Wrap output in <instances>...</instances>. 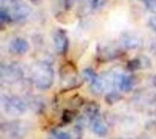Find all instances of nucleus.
<instances>
[{"mask_svg": "<svg viewBox=\"0 0 156 139\" xmlns=\"http://www.w3.org/2000/svg\"><path fill=\"white\" fill-rule=\"evenodd\" d=\"M31 79L37 89H49L54 82V69L52 66L46 61L36 63L31 69Z\"/></svg>", "mask_w": 156, "mask_h": 139, "instance_id": "1", "label": "nucleus"}, {"mask_svg": "<svg viewBox=\"0 0 156 139\" xmlns=\"http://www.w3.org/2000/svg\"><path fill=\"white\" fill-rule=\"evenodd\" d=\"M28 131V123L22 120L7 121L0 126V134L4 139H24Z\"/></svg>", "mask_w": 156, "mask_h": 139, "instance_id": "2", "label": "nucleus"}, {"mask_svg": "<svg viewBox=\"0 0 156 139\" xmlns=\"http://www.w3.org/2000/svg\"><path fill=\"white\" fill-rule=\"evenodd\" d=\"M3 108L10 117H20L27 109V104L18 96H7L3 100Z\"/></svg>", "mask_w": 156, "mask_h": 139, "instance_id": "3", "label": "nucleus"}, {"mask_svg": "<svg viewBox=\"0 0 156 139\" xmlns=\"http://www.w3.org/2000/svg\"><path fill=\"white\" fill-rule=\"evenodd\" d=\"M8 15L11 21H20L25 19L29 14V8L26 3L21 0H11L6 7L2 6Z\"/></svg>", "mask_w": 156, "mask_h": 139, "instance_id": "4", "label": "nucleus"}, {"mask_svg": "<svg viewBox=\"0 0 156 139\" xmlns=\"http://www.w3.org/2000/svg\"><path fill=\"white\" fill-rule=\"evenodd\" d=\"M24 76V72L21 66L16 63L2 65L1 66V79L7 84H14L20 81Z\"/></svg>", "mask_w": 156, "mask_h": 139, "instance_id": "5", "label": "nucleus"}, {"mask_svg": "<svg viewBox=\"0 0 156 139\" xmlns=\"http://www.w3.org/2000/svg\"><path fill=\"white\" fill-rule=\"evenodd\" d=\"M83 77L88 80L90 84V89L94 94L100 95L101 94L107 86L106 79L100 76L93 69L91 68H86L82 72Z\"/></svg>", "mask_w": 156, "mask_h": 139, "instance_id": "6", "label": "nucleus"}, {"mask_svg": "<svg viewBox=\"0 0 156 139\" xmlns=\"http://www.w3.org/2000/svg\"><path fill=\"white\" fill-rule=\"evenodd\" d=\"M112 83L122 92H130L134 86V78L129 74L115 73L112 76Z\"/></svg>", "mask_w": 156, "mask_h": 139, "instance_id": "7", "label": "nucleus"}, {"mask_svg": "<svg viewBox=\"0 0 156 139\" xmlns=\"http://www.w3.org/2000/svg\"><path fill=\"white\" fill-rule=\"evenodd\" d=\"M53 41L56 52L58 55H64L67 52L69 46V39L66 32L62 29H58L54 34Z\"/></svg>", "mask_w": 156, "mask_h": 139, "instance_id": "8", "label": "nucleus"}, {"mask_svg": "<svg viewBox=\"0 0 156 139\" xmlns=\"http://www.w3.org/2000/svg\"><path fill=\"white\" fill-rule=\"evenodd\" d=\"M89 125L90 130L99 137H105L108 134V127L101 119L100 114L89 117Z\"/></svg>", "mask_w": 156, "mask_h": 139, "instance_id": "9", "label": "nucleus"}, {"mask_svg": "<svg viewBox=\"0 0 156 139\" xmlns=\"http://www.w3.org/2000/svg\"><path fill=\"white\" fill-rule=\"evenodd\" d=\"M9 50L15 55H24L28 50V43L24 38L16 37L10 43Z\"/></svg>", "mask_w": 156, "mask_h": 139, "instance_id": "10", "label": "nucleus"}, {"mask_svg": "<svg viewBox=\"0 0 156 139\" xmlns=\"http://www.w3.org/2000/svg\"><path fill=\"white\" fill-rule=\"evenodd\" d=\"M121 43H122V46L127 49H135L141 46L142 41L139 37H137L135 36L124 35V36H122V37L121 39Z\"/></svg>", "mask_w": 156, "mask_h": 139, "instance_id": "11", "label": "nucleus"}, {"mask_svg": "<svg viewBox=\"0 0 156 139\" xmlns=\"http://www.w3.org/2000/svg\"><path fill=\"white\" fill-rule=\"evenodd\" d=\"M150 60L148 57L145 56H140L137 58H134L133 60H131L130 62H128L127 67L129 69V71H135L141 68H144L147 66H150Z\"/></svg>", "mask_w": 156, "mask_h": 139, "instance_id": "12", "label": "nucleus"}, {"mask_svg": "<svg viewBox=\"0 0 156 139\" xmlns=\"http://www.w3.org/2000/svg\"><path fill=\"white\" fill-rule=\"evenodd\" d=\"M48 139H72V137L70 136V134H69L66 131L60 129H55L49 133Z\"/></svg>", "mask_w": 156, "mask_h": 139, "instance_id": "13", "label": "nucleus"}, {"mask_svg": "<svg viewBox=\"0 0 156 139\" xmlns=\"http://www.w3.org/2000/svg\"><path fill=\"white\" fill-rule=\"evenodd\" d=\"M85 114L86 116L89 117H92V116H96V115H99L100 114V108H99V106L94 103V102H90L89 103L86 107H85Z\"/></svg>", "mask_w": 156, "mask_h": 139, "instance_id": "14", "label": "nucleus"}, {"mask_svg": "<svg viewBox=\"0 0 156 139\" xmlns=\"http://www.w3.org/2000/svg\"><path fill=\"white\" fill-rule=\"evenodd\" d=\"M122 98V95L120 93H118V92H111V93L107 94V96L105 97V101L109 105H113V104L119 102Z\"/></svg>", "mask_w": 156, "mask_h": 139, "instance_id": "15", "label": "nucleus"}, {"mask_svg": "<svg viewBox=\"0 0 156 139\" xmlns=\"http://www.w3.org/2000/svg\"><path fill=\"white\" fill-rule=\"evenodd\" d=\"M28 102H29V106L31 107V108L36 110V111L38 110V109H42L44 107L42 100L39 99L38 97H34L33 98H30V100Z\"/></svg>", "mask_w": 156, "mask_h": 139, "instance_id": "16", "label": "nucleus"}, {"mask_svg": "<svg viewBox=\"0 0 156 139\" xmlns=\"http://www.w3.org/2000/svg\"><path fill=\"white\" fill-rule=\"evenodd\" d=\"M108 0H88L90 6L92 9H100L105 5Z\"/></svg>", "mask_w": 156, "mask_h": 139, "instance_id": "17", "label": "nucleus"}, {"mask_svg": "<svg viewBox=\"0 0 156 139\" xmlns=\"http://www.w3.org/2000/svg\"><path fill=\"white\" fill-rule=\"evenodd\" d=\"M144 3L147 10L156 15V0H144Z\"/></svg>", "mask_w": 156, "mask_h": 139, "instance_id": "18", "label": "nucleus"}, {"mask_svg": "<svg viewBox=\"0 0 156 139\" xmlns=\"http://www.w3.org/2000/svg\"><path fill=\"white\" fill-rule=\"evenodd\" d=\"M149 25H150V27L154 32H156V15H154V16L150 17V19H149Z\"/></svg>", "mask_w": 156, "mask_h": 139, "instance_id": "19", "label": "nucleus"}, {"mask_svg": "<svg viewBox=\"0 0 156 139\" xmlns=\"http://www.w3.org/2000/svg\"><path fill=\"white\" fill-rule=\"evenodd\" d=\"M153 85H154V86L156 88V74L154 76V77H153Z\"/></svg>", "mask_w": 156, "mask_h": 139, "instance_id": "20", "label": "nucleus"}, {"mask_svg": "<svg viewBox=\"0 0 156 139\" xmlns=\"http://www.w3.org/2000/svg\"><path fill=\"white\" fill-rule=\"evenodd\" d=\"M115 139H132V138H122V137H119V138H115Z\"/></svg>", "mask_w": 156, "mask_h": 139, "instance_id": "21", "label": "nucleus"}, {"mask_svg": "<svg viewBox=\"0 0 156 139\" xmlns=\"http://www.w3.org/2000/svg\"><path fill=\"white\" fill-rule=\"evenodd\" d=\"M142 139H150V138H147V137H144V138H142Z\"/></svg>", "mask_w": 156, "mask_h": 139, "instance_id": "22", "label": "nucleus"}, {"mask_svg": "<svg viewBox=\"0 0 156 139\" xmlns=\"http://www.w3.org/2000/svg\"><path fill=\"white\" fill-rule=\"evenodd\" d=\"M32 1H37V0H32Z\"/></svg>", "mask_w": 156, "mask_h": 139, "instance_id": "23", "label": "nucleus"}]
</instances>
